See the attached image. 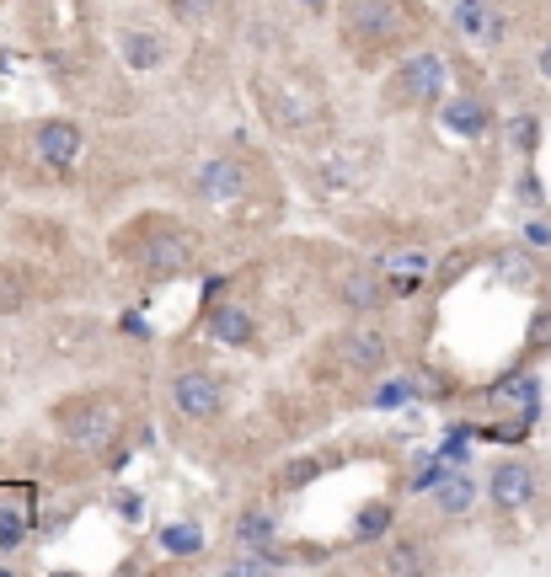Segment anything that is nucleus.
I'll return each mask as SVG.
<instances>
[{
	"mask_svg": "<svg viewBox=\"0 0 551 577\" xmlns=\"http://www.w3.org/2000/svg\"><path fill=\"white\" fill-rule=\"evenodd\" d=\"M128 262L145 273V279H182V273H199L204 262V247L193 230L171 225V219H145L134 247H128Z\"/></svg>",
	"mask_w": 551,
	"mask_h": 577,
	"instance_id": "1",
	"label": "nucleus"
},
{
	"mask_svg": "<svg viewBox=\"0 0 551 577\" xmlns=\"http://www.w3.org/2000/svg\"><path fill=\"white\" fill-rule=\"evenodd\" d=\"M338 33L348 48L375 54L407 33V0H342L338 5Z\"/></svg>",
	"mask_w": 551,
	"mask_h": 577,
	"instance_id": "2",
	"label": "nucleus"
},
{
	"mask_svg": "<svg viewBox=\"0 0 551 577\" xmlns=\"http://www.w3.org/2000/svg\"><path fill=\"white\" fill-rule=\"evenodd\" d=\"M445 86H450V59L434 54V48H418V54H407L391 70L385 102H396V108H439Z\"/></svg>",
	"mask_w": 551,
	"mask_h": 577,
	"instance_id": "3",
	"label": "nucleus"
},
{
	"mask_svg": "<svg viewBox=\"0 0 551 577\" xmlns=\"http://www.w3.org/2000/svg\"><path fill=\"white\" fill-rule=\"evenodd\" d=\"M59 433H65L70 450L102 454L119 433V417H113L108 401H70V407H59Z\"/></svg>",
	"mask_w": 551,
	"mask_h": 577,
	"instance_id": "4",
	"label": "nucleus"
},
{
	"mask_svg": "<svg viewBox=\"0 0 551 577\" xmlns=\"http://www.w3.org/2000/svg\"><path fill=\"white\" fill-rule=\"evenodd\" d=\"M171 407L193 422H214L225 412V385L210 370H177L171 374Z\"/></svg>",
	"mask_w": 551,
	"mask_h": 577,
	"instance_id": "5",
	"label": "nucleus"
},
{
	"mask_svg": "<svg viewBox=\"0 0 551 577\" xmlns=\"http://www.w3.org/2000/svg\"><path fill=\"white\" fill-rule=\"evenodd\" d=\"M262 108H268V124H279L284 134H305V128H316V118H322L316 97L300 81L268 86V91H262Z\"/></svg>",
	"mask_w": 551,
	"mask_h": 577,
	"instance_id": "6",
	"label": "nucleus"
},
{
	"mask_svg": "<svg viewBox=\"0 0 551 577\" xmlns=\"http://www.w3.org/2000/svg\"><path fill=\"white\" fill-rule=\"evenodd\" d=\"M487 497H493V508H504V513H519V508H530L536 502V471L525 465V460H498L493 465V476H487Z\"/></svg>",
	"mask_w": 551,
	"mask_h": 577,
	"instance_id": "7",
	"label": "nucleus"
},
{
	"mask_svg": "<svg viewBox=\"0 0 551 577\" xmlns=\"http://www.w3.org/2000/svg\"><path fill=\"white\" fill-rule=\"evenodd\" d=\"M204 337H214L220 348H252L257 342V321L241 299H214L204 310Z\"/></svg>",
	"mask_w": 551,
	"mask_h": 577,
	"instance_id": "8",
	"label": "nucleus"
},
{
	"mask_svg": "<svg viewBox=\"0 0 551 577\" xmlns=\"http://www.w3.org/2000/svg\"><path fill=\"white\" fill-rule=\"evenodd\" d=\"M338 359H342V370L375 374V370H385V359H391V337H385L381 327H348L338 337Z\"/></svg>",
	"mask_w": 551,
	"mask_h": 577,
	"instance_id": "9",
	"label": "nucleus"
},
{
	"mask_svg": "<svg viewBox=\"0 0 551 577\" xmlns=\"http://www.w3.org/2000/svg\"><path fill=\"white\" fill-rule=\"evenodd\" d=\"M199 193H204L210 204H236V199H247V166L230 161V156L204 161L199 166Z\"/></svg>",
	"mask_w": 551,
	"mask_h": 577,
	"instance_id": "10",
	"label": "nucleus"
},
{
	"mask_svg": "<svg viewBox=\"0 0 551 577\" xmlns=\"http://www.w3.org/2000/svg\"><path fill=\"white\" fill-rule=\"evenodd\" d=\"M38 161L43 166H76L81 156V124H70V118H48L38 124Z\"/></svg>",
	"mask_w": 551,
	"mask_h": 577,
	"instance_id": "11",
	"label": "nucleus"
},
{
	"mask_svg": "<svg viewBox=\"0 0 551 577\" xmlns=\"http://www.w3.org/2000/svg\"><path fill=\"white\" fill-rule=\"evenodd\" d=\"M439 124L450 128L456 139H482V134L493 128V108H487L482 97H450V102L439 108Z\"/></svg>",
	"mask_w": 551,
	"mask_h": 577,
	"instance_id": "12",
	"label": "nucleus"
},
{
	"mask_svg": "<svg viewBox=\"0 0 551 577\" xmlns=\"http://www.w3.org/2000/svg\"><path fill=\"white\" fill-rule=\"evenodd\" d=\"M428 497H434V508H439L445 519H466L482 493H476V482H471L466 471H445V476L428 487Z\"/></svg>",
	"mask_w": 551,
	"mask_h": 577,
	"instance_id": "13",
	"label": "nucleus"
},
{
	"mask_svg": "<svg viewBox=\"0 0 551 577\" xmlns=\"http://www.w3.org/2000/svg\"><path fill=\"white\" fill-rule=\"evenodd\" d=\"M230 535H236L241 551H268V545L279 540V513H273V508H262V502H247V508L236 513Z\"/></svg>",
	"mask_w": 551,
	"mask_h": 577,
	"instance_id": "14",
	"label": "nucleus"
},
{
	"mask_svg": "<svg viewBox=\"0 0 551 577\" xmlns=\"http://www.w3.org/2000/svg\"><path fill=\"white\" fill-rule=\"evenodd\" d=\"M385 294H391V284H381L375 273H342L338 279V305L342 310H353V316H364V310H381Z\"/></svg>",
	"mask_w": 551,
	"mask_h": 577,
	"instance_id": "15",
	"label": "nucleus"
},
{
	"mask_svg": "<svg viewBox=\"0 0 551 577\" xmlns=\"http://www.w3.org/2000/svg\"><path fill=\"white\" fill-rule=\"evenodd\" d=\"M316 177H322L327 188L348 193V188H359V182L370 177V150H338V156H327V161L316 166Z\"/></svg>",
	"mask_w": 551,
	"mask_h": 577,
	"instance_id": "16",
	"label": "nucleus"
},
{
	"mask_svg": "<svg viewBox=\"0 0 551 577\" xmlns=\"http://www.w3.org/2000/svg\"><path fill=\"white\" fill-rule=\"evenodd\" d=\"M119 48H124V65L128 70H161V59H167V43L156 38V33H119Z\"/></svg>",
	"mask_w": 551,
	"mask_h": 577,
	"instance_id": "17",
	"label": "nucleus"
},
{
	"mask_svg": "<svg viewBox=\"0 0 551 577\" xmlns=\"http://www.w3.org/2000/svg\"><path fill=\"white\" fill-rule=\"evenodd\" d=\"M391 519H396V508H391V502H364V508L353 513L348 535H353V545H370V540H381L385 530H391Z\"/></svg>",
	"mask_w": 551,
	"mask_h": 577,
	"instance_id": "18",
	"label": "nucleus"
},
{
	"mask_svg": "<svg viewBox=\"0 0 551 577\" xmlns=\"http://www.w3.org/2000/svg\"><path fill=\"white\" fill-rule=\"evenodd\" d=\"M161 551H167V556H182V562H193V556L204 551V530H199L193 519L167 524V530H161Z\"/></svg>",
	"mask_w": 551,
	"mask_h": 577,
	"instance_id": "19",
	"label": "nucleus"
},
{
	"mask_svg": "<svg viewBox=\"0 0 551 577\" xmlns=\"http://www.w3.org/2000/svg\"><path fill=\"white\" fill-rule=\"evenodd\" d=\"M385 573H391V577H418V573H428L424 545H418V540H396V545L385 551Z\"/></svg>",
	"mask_w": 551,
	"mask_h": 577,
	"instance_id": "20",
	"label": "nucleus"
},
{
	"mask_svg": "<svg viewBox=\"0 0 551 577\" xmlns=\"http://www.w3.org/2000/svg\"><path fill=\"white\" fill-rule=\"evenodd\" d=\"M509 145H514V156H536V145H541V118H536V113H514Z\"/></svg>",
	"mask_w": 551,
	"mask_h": 577,
	"instance_id": "21",
	"label": "nucleus"
},
{
	"mask_svg": "<svg viewBox=\"0 0 551 577\" xmlns=\"http://www.w3.org/2000/svg\"><path fill=\"white\" fill-rule=\"evenodd\" d=\"M487 0H456V11H450V22L461 27V38H482V27H487Z\"/></svg>",
	"mask_w": 551,
	"mask_h": 577,
	"instance_id": "22",
	"label": "nucleus"
},
{
	"mask_svg": "<svg viewBox=\"0 0 551 577\" xmlns=\"http://www.w3.org/2000/svg\"><path fill=\"white\" fill-rule=\"evenodd\" d=\"M498 273H504L514 288H530V284H536V262H530L525 251H498Z\"/></svg>",
	"mask_w": 551,
	"mask_h": 577,
	"instance_id": "23",
	"label": "nucleus"
},
{
	"mask_svg": "<svg viewBox=\"0 0 551 577\" xmlns=\"http://www.w3.org/2000/svg\"><path fill=\"white\" fill-rule=\"evenodd\" d=\"M487 396H493V401H525V407H536V380H530V374H509V380H498Z\"/></svg>",
	"mask_w": 551,
	"mask_h": 577,
	"instance_id": "24",
	"label": "nucleus"
},
{
	"mask_svg": "<svg viewBox=\"0 0 551 577\" xmlns=\"http://www.w3.org/2000/svg\"><path fill=\"white\" fill-rule=\"evenodd\" d=\"M279 567H284V556H268V551H252V556H236V562H225V573H230V577L279 573Z\"/></svg>",
	"mask_w": 551,
	"mask_h": 577,
	"instance_id": "25",
	"label": "nucleus"
},
{
	"mask_svg": "<svg viewBox=\"0 0 551 577\" xmlns=\"http://www.w3.org/2000/svg\"><path fill=\"white\" fill-rule=\"evenodd\" d=\"M27 545V519L16 513V508H0V551L11 556V551H22Z\"/></svg>",
	"mask_w": 551,
	"mask_h": 577,
	"instance_id": "26",
	"label": "nucleus"
},
{
	"mask_svg": "<svg viewBox=\"0 0 551 577\" xmlns=\"http://www.w3.org/2000/svg\"><path fill=\"white\" fill-rule=\"evenodd\" d=\"M322 471H327L322 460H290V471H284V487H290V493H300V487H305V482H316Z\"/></svg>",
	"mask_w": 551,
	"mask_h": 577,
	"instance_id": "27",
	"label": "nucleus"
},
{
	"mask_svg": "<svg viewBox=\"0 0 551 577\" xmlns=\"http://www.w3.org/2000/svg\"><path fill=\"white\" fill-rule=\"evenodd\" d=\"M171 5V16H182V22H204L220 0H167Z\"/></svg>",
	"mask_w": 551,
	"mask_h": 577,
	"instance_id": "28",
	"label": "nucleus"
},
{
	"mask_svg": "<svg viewBox=\"0 0 551 577\" xmlns=\"http://www.w3.org/2000/svg\"><path fill=\"white\" fill-rule=\"evenodd\" d=\"M119 519H124V524H139V519H145V497L119 493Z\"/></svg>",
	"mask_w": 551,
	"mask_h": 577,
	"instance_id": "29",
	"label": "nucleus"
},
{
	"mask_svg": "<svg viewBox=\"0 0 551 577\" xmlns=\"http://www.w3.org/2000/svg\"><path fill=\"white\" fill-rule=\"evenodd\" d=\"M504 33H509V22H504L498 11H487V27H482V38H476V43H487V48H493V43H504Z\"/></svg>",
	"mask_w": 551,
	"mask_h": 577,
	"instance_id": "30",
	"label": "nucleus"
},
{
	"mask_svg": "<svg viewBox=\"0 0 551 577\" xmlns=\"http://www.w3.org/2000/svg\"><path fill=\"white\" fill-rule=\"evenodd\" d=\"M407 396H413L407 385H381V396H375V401H381V407H396V401H407Z\"/></svg>",
	"mask_w": 551,
	"mask_h": 577,
	"instance_id": "31",
	"label": "nucleus"
},
{
	"mask_svg": "<svg viewBox=\"0 0 551 577\" xmlns=\"http://www.w3.org/2000/svg\"><path fill=\"white\" fill-rule=\"evenodd\" d=\"M525 236H530V247H547V241H551V230H547V225H530Z\"/></svg>",
	"mask_w": 551,
	"mask_h": 577,
	"instance_id": "32",
	"label": "nucleus"
},
{
	"mask_svg": "<svg viewBox=\"0 0 551 577\" xmlns=\"http://www.w3.org/2000/svg\"><path fill=\"white\" fill-rule=\"evenodd\" d=\"M300 11H311V16H316V11H327V5H333V0H295Z\"/></svg>",
	"mask_w": 551,
	"mask_h": 577,
	"instance_id": "33",
	"label": "nucleus"
},
{
	"mask_svg": "<svg viewBox=\"0 0 551 577\" xmlns=\"http://www.w3.org/2000/svg\"><path fill=\"white\" fill-rule=\"evenodd\" d=\"M536 65H541V76L551 81V38H547V48H541V59H536Z\"/></svg>",
	"mask_w": 551,
	"mask_h": 577,
	"instance_id": "34",
	"label": "nucleus"
}]
</instances>
